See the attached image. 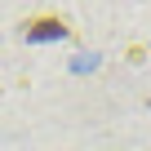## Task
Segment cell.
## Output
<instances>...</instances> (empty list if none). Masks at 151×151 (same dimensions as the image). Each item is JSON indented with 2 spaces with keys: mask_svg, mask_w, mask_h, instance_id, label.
<instances>
[{
  "mask_svg": "<svg viewBox=\"0 0 151 151\" xmlns=\"http://www.w3.org/2000/svg\"><path fill=\"white\" fill-rule=\"evenodd\" d=\"M45 36H67V27H62L58 18H36V22L27 27V40H45Z\"/></svg>",
  "mask_w": 151,
  "mask_h": 151,
  "instance_id": "cell-1",
  "label": "cell"
}]
</instances>
